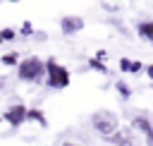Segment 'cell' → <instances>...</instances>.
<instances>
[{
    "label": "cell",
    "instance_id": "obj_7",
    "mask_svg": "<svg viewBox=\"0 0 153 146\" xmlns=\"http://www.w3.org/2000/svg\"><path fill=\"white\" fill-rule=\"evenodd\" d=\"M131 129H139L146 139H153V124H151V120L143 117V115H139V117L131 120Z\"/></svg>",
    "mask_w": 153,
    "mask_h": 146
},
{
    "label": "cell",
    "instance_id": "obj_12",
    "mask_svg": "<svg viewBox=\"0 0 153 146\" xmlns=\"http://www.w3.org/2000/svg\"><path fill=\"white\" fill-rule=\"evenodd\" d=\"M2 65H7V67L19 65V53H7V55H2Z\"/></svg>",
    "mask_w": 153,
    "mask_h": 146
},
{
    "label": "cell",
    "instance_id": "obj_9",
    "mask_svg": "<svg viewBox=\"0 0 153 146\" xmlns=\"http://www.w3.org/2000/svg\"><path fill=\"white\" fill-rule=\"evenodd\" d=\"M29 120H33V122H38L41 127H48V120L43 117V112H41L38 108H29Z\"/></svg>",
    "mask_w": 153,
    "mask_h": 146
},
{
    "label": "cell",
    "instance_id": "obj_17",
    "mask_svg": "<svg viewBox=\"0 0 153 146\" xmlns=\"http://www.w3.org/2000/svg\"><path fill=\"white\" fill-rule=\"evenodd\" d=\"M96 57H98V60H105V57H108V50H98Z\"/></svg>",
    "mask_w": 153,
    "mask_h": 146
},
{
    "label": "cell",
    "instance_id": "obj_18",
    "mask_svg": "<svg viewBox=\"0 0 153 146\" xmlns=\"http://www.w3.org/2000/svg\"><path fill=\"white\" fill-rule=\"evenodd\" d=\"M146 74L151 77V81H153V65H146Z\"/></svg>",
    "mask_w": 153,
    "mask_h": 146
},
{
    "label": "cell",
    "instance_id": "obj_2",
    "mask_svg": "<svg viewBox=\"0 0 153 146\" xmlns=\"http://www.w3.org/2000/svg\"><path fill=\"white\" fill-rule=\"evenodd\" d=\"M45 65H48V74H45L48 86L50 89H57V91L60 89H67L69 86V69L65 65H60L57 57H48Z\"/></svg>",
    "mask_w": 153,
    "mask_h": 146
},
{
    "label": "cell",
    "instance_id": "obj_8",
    "mask_svg": "<svg viewBox=\"0 0 153 146\" xmlns=\"http://www.w3.org/2000/svg\"><path fill=\"white\" fill-rule=\"evenodd\" d=\"M136 34L146 41V43H153V19H143L136 24Z\"/></svg>",
    "mask_w": 153,
    "mask_h": 146
},
{
    "label": "cell",
    "instance_id": "obj_14",
    "mask_svg": "<svg viewBox=\"0 0 153 146\" xmlns=\"http://www.w3.org/2000/svg\"><path fill=\"white\" fill-rule=\"evenodd\" d=\"M31 34H33V26H31V22H24V24L19 26V36H24V38H26V36H31Z\"/></svg>",
    "mask_w": 153,
    "mask_h": 146
},
{
    "label": "cell",
    "instance_id": "obj_4",
    "mask_svg": "<svg viewBox=\"0 0 153 146\" xmlns=\"http://www.w3.org/2000/svg\"><path fill=\"white\" fill-rule=\"evenodd\" d=\"M2 120L10 124V127H19V124H24L26 120H29V108L24 105V103H14V105H10L7 110H5V115H2Z\"/></svg>",
    "mask_w": 153,
    "mask_h": 146
},
{
    "label": "cell",
    "instance_id": "obj_15",
    "mask_svg": "<svg viewBox=\"0 0 153 146\" xmlns=\"http://www.w3.org/2000/svg\"><path fill=\"white\" fill-rule=\"evenodd\" d=\"M141 69H146V67H143V65H141L139 60H134V62H131V69H129V72H131V74H141Z\"/></svg>",
    "mask_w": 153,
    "mask_h": 146
},
{
    "label": "cell",
    "instance_id": "obj_19",
    "mask_svg": "<svg viewBox=\"0 0 153 146\" xmlns=\"http://www.w3.org/2000/svg\"><path fill=\"white\" fill-rule=\"evenodd\" d=\"M62 146H79V144H74V141H65Z\"/></svg>",
    "mask_w": 153,
    "mask_h": 146
},
{
    "label": "cell",
    "instance_id": "obj_10",
    "mask_svg": "<svg viewBox=\"0 0 153 146\" xmlns=\"http://www.w3.org/2000/svg\"><path fill=\"white\" fill-rule=\"evenodd\" d=\"M88 67H91V69H96L98 74H108V67H105V65H103V60H98V57H91V60H88Z\"/></svg>",
    "mask_w": 153,
    "mask_h": 146
},
{
    "label": "cell",
    "instance_id": "obj_6",
    "mask_svg": "<svg viewBox=\"0 0 153 146\" xmlns=\"http://www.w3.org/2000/svg\"><path fill=\"white\" fill-rule=\"evenodd\" d=\"M112 146H136V141H134V134H131V129H124V127H120L110 139H108Z\"/></svg>",
    "mask_w": 153,
    "mask_h": 146
},
{
    "label": "cell",
    "instance_id": "obj_21",
    "mask_svg": "<svg viewBox=\"0 0 153 146\" xmlns=\"http://www.w3.org/2000/svg\"><path fill=\"white\" fill-rule=\"evenodd\" d=\"M146 141H148V146H153V139H146Z\"/></svg>",
    "mask_w": 153,
    "mask_h": 146
},
{
    "label": "cell",
    "instance_id": "obj_16",
    "mask_svg": "<svg viewBox=\"0 0 153 146\" xmlns=\"http://www.w3.org/2000/svg\"><path fill=\"white\" fill-rule=\"evenodd\" d=\"M120 67H122L124 72H129V69H131V60H129V57H122V60H120Z\"/></svg>",
    "mask_w": 153,
    "mask_h": 146
},
{
    "label": "cell",
    "instance_id": "obj_13",
    "mask_svg": "<svg viewBox=\"0 0 153 146\" xmlns=\"http://www.w3.org/2000/svg\"><path fill=\"white\" fill-rule=\"evenodd\" d=\"M115 89H117V93H120V98H124V101H127V98L131 96V91H129V86H127L124 81H117V84H115Z\"/></svg>",
    "mask_w": 153,
    "mask_h": 146
},
{
    "label": "cell",
    "instance_id": "obj_5",
    "mask_svg": "<svg viewBox=\"0 0 153 146\" xmlns=\"http://www.w3.org/2000/svg\"><path fill=\"white\" fill-rule=\"evenodd\" d=\"M60 29H62L65 36H74L76 31L84 29V19L76 17V14H65V17L60 19Z\"/></svg>",
    "mask_w": 153,
    "mask_h": 146
},
{
    "label": "cell",
    "instance_id": "obj_1",
    "mask_svg": "<svg viewBox=\"0 0 153 146\" xmlns=\"http://www.w3.org/2000/svg\"><path fill=\"white\" fill-rule=\"evenodd\" d=\"M45 74H48V65H45L41 57H36V55L24 57V60L17 65V77H19L22 81H26V84L41 81Z\"/></svg>",
    "mask_w": 153,
    "mask_h": 146
},
{
    "label": "cell",
    "instance_id": "obj_3",
    "mask_svg": "<svg viewBox=\"0 0 153 146\" xmlns=\"http://www.w3.org/2000/svg\"><path fill=\"white\" fill-rule=\"evenodd\" d=\"M91 122H93V129H96L103 139H110V136L120 129V120H117V115L110 112V110H98V112H93Z\"/></svg>",
    "mask_w": 153,
    "mask_h": 146
},
{
    "label": "cell",
    "instance_id": "obj_11",
    "mask_svg": "<svg viewBox=\"0 0 153 146\" xmlns=\"http://www.w3.org/2000/svg\"><path fill=\"white\" fill-rule=\"evenodd\" d=\"M17 38V31L12 29V26H5L2 31H0V41H5V43H10V41H14Z\"/></svg>",
    "mask_w": 153,
    "mask_h": 146
},
{
    "label": "cell",
    "instance_id": "obj_20",
    "mask_svg": "<svg viewBox=\"0 0 153 146\" xmlns=\"http://www.w3.org/2000/svg\"><path fill=\"white\" fill-rule=\"evenodd\" d=\"M5 2H22V0H5Z\"/></svg>",
    "mask_w": 153,
    "mask_h": 146
}]
</instances>
